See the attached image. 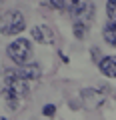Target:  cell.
Instances as JSON below:
<instances>
[{"label": "cell", "mask_w": 116, "mask_h": 120, "mask_svg": "<svg viewBox=\"0 0 116 120\" xmlns=\"http://www.w3.org/2000/svg\"><path fill=\"white\" fill-rule=\"evenodd\" d=\"M28 86H30V82H26L24 78H20L14 70H8V72H6L2 96L6 98L10 110H16V108L20 106V100L28 94Z\"/></svg>", "instance_id": "1"}, {"label": "cell", "mask_w": 116, "mask_h": 120, "mask_svg": "<svg viewBox=\"0 0 116 120\" xmlns=\"http://www.w3.org/2000/svg\"><path fill=\"white\" fill-rule=\"evenodd\" d=\"M8 56L10 60H14L18 66L30 64L32 58V44L28 38H16L14 42L8 44Z\"/></svg>", "instance_id": "2"}, {"label": "cell", "mask_w": 116, "mask_h": 120, "mask_svg": "<svg viewBox=\"0 0 116 120\" xmlns=\"http://www.w3.org/2000/svg\"><path fill=\"white\" fill-rule=\"evenodd\" d=\"M24 28H26V20H24V16H22V12L10 10V12L4 16V20H2L0 32H2L4 36H14V34H20Z\"/></svg>", "instance_id": "3"}, {"label": "cell", "mask_w": 116, "mask_h": 120, "mask_svg": "<svg viewBox=\"0 0 116 120\" xmlns=\"http://www.w3.org/2000/svg\"><path fill=\"white\" fill-rule=\"evenodd\" d=\"M108 96V90L106 86H98V88H86L82 90V100L88 108H98L100 104L106 100Z\"/></svg>", "instance_id": "4"}, {"label": "cell", "mask_w": 116, "mask_h": 120, "mask_svg": "<svg viewBox=\"0 0 116 120\" xmlns=\"http://www.w3.org/2000/svg\"><path fill=\"white\" fill-rule=\"evenodd\" d=\"M70 12L74 16V22H80L90 28V22L94 20V4L92 2H80L78 6H72Z\"/></svg>", "instance_id": "5"}, {"label": "cell", "mask_w": 116, "mask_h": 120, "mask_svg": "<svg viewBox=\"0 0 116 120\" xmlns=\"http://www.w3.org/2000/svg\"><path fill=\"white\" fill-rule=\"evenodd\" d=\"M30 34H32V38H34L36 42H40V44H54V32H52L46 24H36Z\"/></svg>", "instance_id": "6"}, {"label": "cell", "mask_w": 116, "mask_h": 120, "mask_svg": "<svg viewBox=\"0 0 116 120\" xmlns=\"http://www.w3.org/2000/svg\"><path fill=\"white\" fill-rule=\"evenodd\" d=\"M14 72H16L20 78H24L26 82H32V80H36V78L40 76V66H36V64H24V66H20L18 70H14Z\"/></svg>", "instance_id": "7"}, {"label": "cell", "mask_w": 116, "mask_h": 120, "mask_svg": "<svg viewBox=\"0 0 116 120\" xmlns=\"http://www.w3.org/2000/svg\"><path fill=\"white\" fill-rule=\"evenodd\" d=\"M100 72L108 78H116V56H106L100 60Z\"/></svg>", "instance_id": "8"}, {"label": "cell", "mask_w": 116, "mask_h": 120, "mask_svg": "<svg viewBox=\"0 0 116 120\" xmlns=\"http://www.w3.org/2000/svg\"><path fill=\"white\" fill-rule=\"evenodd\" d=\"M102 36H104V40H106L110 46L116 48V22L108 20V24L104 26V30H102Z\"/></svg>", "instance_id": "9"}, {"label": "cell", "mask_w": 116, "mask_h": 120, "mask_svg": "<svg viewBox=\"0 0 116 120\" xmlns=\"http://www.w3.org/2000/svg\"><path fill=\"white\" fill-rule=\"evenodd\" d=\"M40 4L46 6V8H50V10H62L66 2L64 0H40Z\"/></svg>", "instance_id": "10"}, {"label": "cell", "mask_w": 116, "mask_h": 120, "mask_svg": "<svg viewBox=\"0 0 116 120\" xmlns=\"http://www.w3.org/2000/svg\"><path fill=\"white\" fill-rule=\"evenodd\" d=\"M106 16L110 22H116V0H106Z\"/></svg>", "instance_id": "11"}, {"label": "cell", "mask_w": 116, "mask_h": 120, "mask_svg": "<svg viewBox=\"0 0 116 120\" xmlns=\"http://www.w3.org/2000/svg\"><path fill=\"white\" fill-rule=\"evenodd\" d=\"M42 114H44V116H54V114H56L54 104H46V106L42 108Z\"/></svg>", "instance_id": "12"}, {"label": "cell", "mask_w": 116, "mask_h": 120, "mask_svg": "<svg viewBox=\"0 0 116 120\" xmlns=\"http://www.w3.org/2000/svg\"><path fill=\"white\" fill-rule=\"evenodd\" d=\"M70 2H72V6H78V4L82 2V0H70Z\"/></svg>", "instance_id": "13"}, {"label": "cell", "mask_w": 116, "mask_h": 120, "mask_svg": "<svg viewBox=\"0 0 116 120\" xmlns=\"http://www.w3.org/2000/svg\"><path fill=\"white\" fill-rule=\"evenodd\" d=\"M0 120H6V118H0Z\"/></svg>", "instance_id": "14"}, {"label": "cell", "mask_w": 116, "mask_h": 120, "mask_svg": "<svg viewBox=\"0 0 116 120\" xmlns=\"http://www.w3.org/2000/svg\"><path fill=\"white\" fill-rule=\"evenodd\" d=\"M0 2H2V0H0Z\"/></svg>", "instance_id": "15"}]
</instances>
